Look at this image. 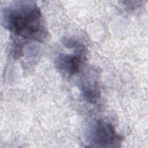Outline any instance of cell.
Masks as SVG:
<instances>
[{
  "instance_id": "obj_1",
  "label": "cell",
  "mask_w": 148,
  "mask_h": 148,
  "mask_svg": "<svg viewBox=\"0 0 148 148\" xmlns=\"http://www.w3.org/2000/svg\"><path fill=\"white\" fill-rule=\"evenodd\" d=\"M1 21L14 37L42 42L47 36L40 9L32 1H14L2 9Z\"/></svg>"
},
{
  "instance_id": "obj_2",
  "label": "cell",
  "mask_w": 148,
  "mask_h": 148,
  "mask_svg": "<svg viewBox=\"0 0 148 148\" xmlns=\"http://www.w3.org/2000/svg\"><path fill=\"white\" fill-rule=\"evenodd\" d=\"M86 135L88 144L92 147H119L123 139L110 123L102 120L93 123L88 128Z\"/></svg>"
},
{
  "instance_id": "obj_3",
  "label": "cell",
  "mask_w": 148,
  "mask_h": 148,
  "mask_svg": "<svg viewBox=\"0 0 148 148\" xmlns=\"http://www.w3.org/2000/svg\"><path fill=\"white\" fill-rule=\"evenodd\" d=\"M99 76L98 71L91 66L82 73L79 80V88L83 96L91 103H95L101 96Z\"/></svg>"
},
{
  "instance_id": "obj_4",
  "label": "cell",
  "mask_w": 148,
  "mask_h": 148,
  "mask_svg": "<svg viewBox=\"0 0 148 148\" xmlns=\"http://www.w3.org/2000/svg\"><path fill=\"white\" fill-rule=\"evenodd\" d=\"M86 53L76 52L75 54H60L56 59L55 65L59 72L65 77L71 76L80 72Z\"/></svg>"
}]
</instances>
